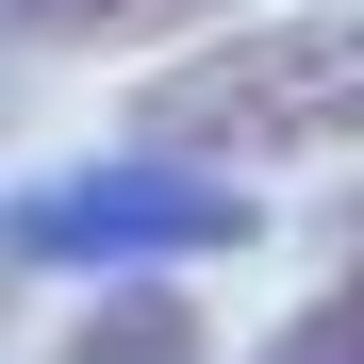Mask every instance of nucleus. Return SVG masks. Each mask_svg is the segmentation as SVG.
I'll return each instance as SVG.
<instances>
[{
  "instance_id": "f257e3e1",
  "label": "nucleus",
  "mask_w": 364,
  "mask_h": 364,
  "mask_svg": "<svg viewBox=\"0 0 364 364\" xmlns=\"http://www.w3.org/2000/svg\"><path fill=\"white\" fill-rule=\"evenodd\" d=\"M133 149L182 166H282V149H364V0H315V17H249L215 50L133 83Z\"/></svg>"
},
{
  "instance_id": "f03ea898",
  "label": "nucleus",
  "mask_w": 364,
  "mask_h": 364,
  "mask_svg": "<svg viewBox=\"0 0 364 364\" xmlns=\"http://www.w3.org/2000/svg\"><path fill=\"white\" fill-rule=\"evenodd\" d=\"M249 182H199L182 149H133V166H50L0 199V265H215L249 249Z\"/></svg>"
},
{
  "instance_id": "7ed1b4c3",
  "label": "nucleus",
  "mask_w": 364,
  "mask_h": 364,
  "mask_svg": "<svg viewBox=\"0 0 364 364\" xmlns=\"http://www.w3.org/2000/svg\"><path fill=\"white\" fill-rule=\"evenodd\" d=\"M50 364H215V331H199V315H182V298L149 282V298H100V315L50 348Z\"/></svg>"
},
{
  "instance_id": "20e7f679",
  "label": "nucleus",
  "mask_w": 364,
  "mask_h": 364,
  "mask_svg": "<svg viewBox=\"0 0 364 364\" xmlns=\"http://www.w3.org/2000/svg\"><path fill=\"white\" fill-rule=\"evenodd\" d=\"M166 17H199V0H0V50H116Z\"/></svg>"
},
{
  "instance_id": "39448f33",
  "label": "nucleus",
  "mask_w": 364,
  "mask_h": 364,
  "mask_svg": "<svg viewBox=\"0 0 364 364\" xmlns=\"http://www.w3.org/2000/svg\"><path fill=\"white\" fill-rule=\"evenodd\" d=\"M265 364H364V282H331L315 315H282V348Z\"/></svg>"
},
{
  "instance_id": "423d86ee",
  "label": "nucleus",
  "mask_w": 364,
  "mask_h": 364,
  "mask_svg": "<svg viewBox=\"0 0 364 364\" xmlns=\"http://www.w3.org/2000/svg\"><path fill=\"white\" fill-rule=\"evenodd\" d=\"M348 282H364V215H348Z\"/></svg>"
}]
</instances>
